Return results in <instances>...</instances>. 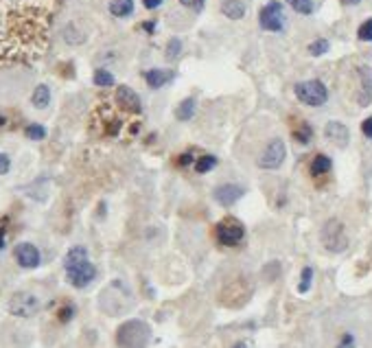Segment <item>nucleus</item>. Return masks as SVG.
I'll use <instances>...</instances> for the list:
<instances>
[{
    "mask_svg": "<svg viewBox=\"0 0 372 348\" xmlns=\"http://www.w3.org/2000/svg\"><path fill=\"white\" fill-rule=\"evenodd\" d=\"M215 239H217V244L223 246V248H234V246H239L241 241L245 239V228H243V223H241L239 219H234V217L221 219V221L215 226Z\"/></svg>",
    "mask_w": 372,
    "mask_h": 348,
    "instance_id": "nucleus-4",
    "label": "nucleus"
},
{
    "mask_svg": "<svg viewBox=\"0 0 372 348\" xmlns=\"http://www.w3.org/2000/svg\"><path fill=\"white\" fill-rule=\"evenodd\" d=\"M259 24L265 31L272 33H280L285 29V11H282V5L278 0H270L259 13Z\"/></svg>",
    "mask_w": 372,
    "mask_h": 348,
    "instance_id": "nucleus-7",
    "label": "nucleus"
},
{
    "mask_svg": "<svg viewBox=\"0 0 372 348\" xmlns=\"http://www.w3.org/2000/svg\"><path fill=\"white\" fill-rule=\"evenodd\" d=\"M114 84V74L112 72H108V70H95V86H99V88H108V86H112Z\"/></svg>",
    "mask_w": 372,
    "mask_h": 348,
    "instance_id": "nucleus-26",
    "label": "nucleus"
},
{
    "mask_svg": "<svg viewBox=\"0 0 372 348\" xmlns=\"http://www.w3.org/2000/svg\"><path fill=\"white\" fill-rule=\"evenodd\" d=\"M359 81H362V95H359V105H370L372 101V68L370 66H359Z\"/></svg>",
    "mask_w": 372,
    "mask_h": 348,
    "instance_id": "nucleus-15",
    "label": "nucleus"
},
{
    "mask_svg": "<svg viewBox=\"0 0 372 348\" xmlns=\"http://www.w3.org/2000/svg\"><path fill=\"white\" fill-rule=\"evenodd\" d=\"M152 342V329L143 320H127L116 331V344L121 348H147Z\"/></svg>",
    "mask_w": 372,
    "mask_h": 348,
    "instance_id": "nucleus-3",
    "label": "nucleus"
},
{
    "mask_svg": "<svg viewBox=\"0 0 372 348\" xmlns=\"http://www.w3.org/2000/svg\"><path fill=\"white\" fill-rule=\"evenodd\" d=\"M311 139H314V129H311L307 123H305V125H300L298 129H293V141H298L300 145H309V143H311Z\"/></svg>",
    "mask_w": 372,
    "mask_h": 348,
    "instance_id": "nucleus-23",
    "label": "nucleus"
},
{
    "mask_svg": "<svg viewBox=\"0 0 372 348\" xmlns=\"http://www.w3.org/2000/svg\"><path fill=\"white\" fill-rule=\"evenodd\" d=\"M154 26H156V22L152 20V22H145L143 24V29H145V31H149V33H154Z\"/></svg>",
    "mask_w": 372,
    "mask_h": 348,
    "instance_id": "nucleus-39",
    "label": "nucleus"
},
{
    "mask_svg": "<svg viewBox=\"0 0 372 348\" xmlns=\"http://www.w3.org/2000/svg\"><path fill=\"white\" fill-rule=\"evenodd\" d=\"M331 166H333V162H331V158H329V156L318 154L314 160H311L309 173H311V177L320 180V177H324V175H329V173H331Z\"/></svg>",
    "mask_w": 372,
    "mask_h": 348,
    "instance_id": "nucleus-17",
    "label": "nucleus"
},
{
    "mask_svg": "<svg viewBox=\"0 0 372 348\" xmlns=\"http://www.w3.org/2000/svg\"><path fill=\"white\" fill-rule=\"evenodd\" d=\"M217 166V158L211 156V154H204L195 160V171L197 173H208V171H213Z\"/></svg>",
    "mask_w": 372,
    "mask_h": 348,
    "instance_id": "nucleus-22",
    "label": "nucleus"
},
{
    "mask_svg": "<svg viewBox=\"0 0 372 348\" xmlns=\"http://www.w3.org/2000/svg\"><path fill=\"white\" fill-rule=\"evenodd\" d=\"M40 300L29 292H18L9 300V313L16 317H31L40 311Z\"/></svg>",
    "mask_w": 372,
    "mask_h": 348,
    "instance_id": "nucleus-10",
    "label": "nucleus"
},
{
    "mask_svg": "<svg viewBox=\"0 0 372 348\" xmlns=\"http://www.w3.org/2000/svg\"><path fill=\"white\" fill-rule=\"evenodd\" d=\"M293 93H296L298 101L305 103V105H311V108H320V105H324L326 101H329V90H326V86L318 79L296 84Z\"/></svg>",
    "mask_w": 372,
    "mask_h": 348,
    "instance_id": "nucleus-5",
    "label": "nucleus"
},
{
    "mask_svg": "<svg viewBox=\"0 0 372 348\" xmlns=\"http://www.w3.org/2000/svg\"><path fill=\"white\" fill-rule=\"evenodd\" d=\"M7 228H9V217H0V250L5 248V241H7Z\"/></svg>",
    "mask_w": 372,
    "mask_h": 348,
    "instance_id": "nucleus-32",
    "label": "nucleus"
},
{
    "mask_svg": "<svg viewBox=\"0 0 372 348\" xmlns=\"http://www.w3.org/2000/svg\"><path fill=\"white\" fill-rule=\"evenodd\" d=\"M134 11V0H112L110 13L114 18H127Z\"/></svg>",
    "mask_w": 372,
    "mask_h": 348,
    "instance_id": "nucleus-21",
    "label": "nucleus"
},
{
    "mask_svg": "<svg viewBox=\"0 0 372 348\" xmlns=\"http://www.w3.org/2000/svg\"><path fill=\"white\" fill-rule=\"evenodd\" d=\"M191 154H188V151H186V154L184 156H180V158H177V166H188L191 164Z\"/></svg>",
    "mask_w": 372,
    "mask_h": 348,
    "instance_id": "nucleus-37",
    "label": "nucleus"
},
{
    "mask_svg": "<svg viewBox=\"0 0 372 348\" xmlns=\"http://www.w3.org/2000/svg\"><path fill=\"white\" fill-rule=\"evenodd\" d=\"M322 244L329 252H344L348 248V237L344 223L339 219H329L322 228Z\"/></svg>",
    "mask_w": 372,
    "mask_h": 348,
    "instance_id": "nucleus-6",
    "label": "nucleus"
},
{
    "mask_svg": "<svg viewBox=\"0 0 372 348\" xmlns=\"http://www.w3.org/2000/svg\"><path fill=\"white\" fill-rule=\"evenodd\" d=\"M287 5L298 11V13H302V16H309V13H314V3L311 0H287Z\"/></svg>",
    "mask_w": 372,
    "mask_h": 348,
    "instance_id": "nucleus-25",
    "label": "nucleus"
},
{
    "mask_svg": "<svg viewBox=\"0 0 372 348\" xmlns=\"http://www.w3.org/2000/svg\"><path fill=\"white\" fill-rule=\"evenodd\" d=\"M287 158V147L285 143H282L280 139H274L267 143V147L263 149V154L259 158V166L261 169H270V171H276L282 166V162H285Z\"/></svg>",
    "mask_w": 372,
    "mask_h": 348,
    "instance_id": "nucleus-8",
    "label": "nucleus"
},
{
    "mask_svg": "<svg viewBox=\"0 0 372 348\" xmlns=\"http://www.w3.org/2000/svg\"><path fill=\"white\" fill-rule=\"evenodd\" d=\"M26 136H29L31 141H42L44 136H47V129H44L42 125H38V123H33V125L26 127Z\"/></svg>",
    "mask_w": 372,
    "mask_h": 348,
    "instance_id": "nucleus-30",
    "label": "nucleus"
},
{
    "mask_svg": "<svg viewBox=\"0 0 372 348\" xmlns=\"http://www.w3.org/2000/svg\"><path fill=\"white\" fill-rule=\"evenodd\" d=\"M311 280H314V269L305 267V269H302V276H300V285H298V292L307 294V292L311 290Z\"/></svg>",
    "mask_w": 372,
    "mask_h": 348,
    "instance_id": "nucleus-27",
    "label": "nucleus"
},
{
    "mask_svg": "<svg viewBox=\"0 0 372 348\" xmlns=\"http://www.w3.org/2000/svg\"><path fill=\"white\" fill-rule=\"evenodd\" d=\"M64 269L68 283L77 290H83L97 278V267L90 263V256H88V250L83 246H74L68 250V254L64 256Z\"/></svg>",
    "mask_w": 372,
    "mask_h": 348,
    "instance_id": "nucleus-2",
    "label": "nucleus"
},
{
    "mask_svg": "<svg viewBox=\"0 0 372 348\" xmlns=\"http://www.w3.org/2000/svg\"><path fill=\"white\" fill-rule=\"evenodd\" d=\"M9 169H11V160H9V156L0 154V175L9 173Z\"/></svg>",
    "mask_w": 372,
    "mask_h": 348,
    "instance_id": "nucleus-34",
    "label": "nucleus"
},
{
    "mask_svg": "<svg viewBox=\"0 0 372 348\" xmlns=\"http://www.w3.org/2000/svg\"><path fill=\"white\" fill-rule=\"evenodd\" d=\"M234 348H248V344H245V342H239V344H236Z\"/></svg>",
    "mask_w": 372,
    "mask_h": 348,
    "instance_id": "nucleus-41",
    "label": "nucleus"
},
{
    "mask_svg": "<svg viewBox=\"0 0 372 348\" xmlns=\"http://www.w3.org/2000/svg\"><path fill=\"white\" fill-rule=\"evenodd\" d=\"M13 254H16L18 265L24 267V269H35L42 261V254L33 244H18Z\"/></svg>",
    "mask_w": 372,
    "mask_h": 348,
    "instance_id": "nucleus-12",
    "label": "nucleus"
},
{
    "mask_svg": "<svg viewBox=\"0 0 372 348\" xmlns=\"http://www.w3.org/2000/svg\"><path fill=\"white\" fill-rule=\"evenodd\" d=\"M31 103L35 105V108H40V110L49 108V105H51V88H49V86H44V84H40V86L33 90Z\"/></svg>",
    "mask_w": 372,
    "mask_h": 348,
    "instance_id": "nucleus-19",
    "label": "nucleus"
},
{
    "mask_svg": "<svg viewBox=\"0 0 372 348\" xmlns=\"http://www.w3.org/2000/svg\"><path fill=\"white\" fill-rule=\"evenodd\" d=\"M173 77H175L173 70H162V68H154V70H147V72H145L147 86L154 88V90H158V88H162L165 84H169Z\"/></svg>",
    "mask_w": 372,
    "mask_h": 348,
    "instance_id": "nucleus-16",
    "label": "nucleus"
},
{
    "mask_svg": "<svg viewBox=\"0 0 372 348\" xmlns=\"http://www.w3.org/2000/svg\"><path fill=\"white\" fill-rule=\"evenodd\" d=\"M362 132H364L366 139H370V141H372V116H370V118H366L364 123H362Z\"/></svg>",
    "mask_w": 372,
    "mask_h": 348,
    "instance_id": "nucleus-36",
    "label": "nucleus"
},
{
    "mask_svg": "<svg viewBox=\"0 0 372 348\" xmlns=\"http://www.w3.org/2000/svg\"><path fill=\"white\" fill-rule=\"evenodd\" d=\"M355 346V338L350 335V333H346L344 338H341V342L337 344V348H353Z\"/></svg>",
    "mask_w": 372,
    "mask_h": 348,
    "instance_id": "nucleus-35",
    "label": "nucleus"
},
{
    "mask_svg": "<svg viewBox=\"0 0 372 348\" xmlns=\"http://www.w3.org/2000/svg\"><path fill=\"white\" fill-rule=\"evenodd\" d=\"M72 315H74V307L72 305H64L62 309L57 311V320L59 322H68Z\"/></svg>",
    "mask_w": 372,
    "mask_h": 348,
    "instance_id": "nucleus-31",
    "label": "nucleus"
},
{
    "mask_svg": "<svg viewBox=\"0 0 372 348\" xmlns=\"http://www.w3.org/2000/svg\"><path fill=\"white\" fill-rule=\"evenodd\" d=\"M357 38L362 42H372V18L366 20L359 29H357Z\"/></svg>",
    "mask_w": 372,
    "mask_h": 348,
    "instance_id": "nucleus-29",
    "label": "nucleus"
},
{
    "mask_svg": "<svg viewBox=\"0 0 372 348\" xmlns=\"http://www.w3.org/2000/svg\"><path fill=\"white\" fill-rule=\"evenodd\" d=\"M195 108H197V103L193 97L184 99L180 105H177V110H175V118L177 120H191L193 116H195Z\"/></svg>",
    "mask_w": 372,
    "mask_h": 348,
    "instance_id": "nucleus-20",
    "label": "nucleus"
},
{
    "mask_svg": "<svg viewBox=\"0 0 372 348\" xmlns=\"http://www.w3.org/2000/svg\"><path fill=\"white\" fill-rule=\"evenodd\" d=\"M324 136L329 139L333 145L337 147H346L350 141V132L344 123H339V120H331V123H326L324 127Z\"/></svg>",
    "mask_w": 372,
    "mask_h": 348,
    "instance_id": "nucleus-13",
    "label": "nucleus"
},
{
    "mask_svg": "<svg viewBox=\"0 0 372 348\" xmlns=\"http://www.w3.org/2000/svg\"><path fill=\"white\" fill-rule=\"evenodd\" d=\"M180 3H182L184 7L193 9V11H202V9H204V3H206V0H180Z\"/></svg>",
    "mask_w": 372,
    "mask_h": 348,
    "instance_id": "nucleus-33",
    "label": "nucleus"
},
{
    "mask_svg": "<svg viewBox=\"0 0 372 348\" xmlns=\"http://www.w3.org/2000/svg\"><path fill=\"white\" fill-rule=\"evenodd\" d=\"M243 195H245V189L236 184H221L215 189V200L221 206H232L234 202H239Z\"/></svg>",
    "mask_w": 372,
    "mask_h": 348,
    "instance_id": "nucleus-14",
    "label": "nucleus"
},
{
    "mask_svg": "<svg viewBox=\"0 0 372 348\" xmlns=\"http://www.w3.org/2000/svg\"><path fill=\"white\" fill-rule=\"evenodd\" d=\"M250 296H252V287L245 283V278H236L221 292V302L226 307H243L250 300Z\"/></svg>",
    "mask_w": 372,
    "mask_h": 348,
    "instance_id": "nucleus-9",
    "label": "nucleus"
},
{
    "mask_svg": "<svg viewBox=\"0 0 372 348\" xmlns=\"http://www.w3.org/2000/svg\"><path fill=\"white\" fill-rule=\"evenodd\" d=\"M329 49H331V44H329V40H324V38L314 40V42L309 44V53L314 55V57H320L324 53H329Z\"/></svg>",
    "mask_w": 372,
    "mask_h": 348,
    "instance_id": "nucleus-24",
    "label": "nucleus"
},
{
    "mask_svg": "<svg viewBox=\"0 0 372 348\" xmlns=\"http://www.w3.org/2000/svg\"><path fill=\"white\" fill-rule=\"evenodd\" d=\"M114 103H116L121 110L131 112V114H140V112H143V103H140L138 95L134 93L129 86H118V88H116Z\"/></svg>",
    "mask_w": 372,
    "mask_h": 348,
    "instance_id": "nucleus-11",
    "label": "nucleus"
},
{
    "mask_svg": "<svg viewBox=\"0 0 372 348\" xmlns=\"http://www.w3.org/2000/svg\"><path fill=\"white\" fill-rule=\"evenodd\" d=\"M357 3H362V0H341V5H346V7H350V5H357Z\"/></svg>",
    "mask_w": 372,
    "mask_h": 348,
    "instance_id": "nucleus-40",
    "label": "nucleus"
},
{
    "mask_svg": "<svg viewBox=\"0 0 372 348\" xmlns=\"http://www.w3.org/2000/svg\"><path fill=\"white\" fill-rule=\"evenodd\" d=\"M221 13L230 20H241L245 16V5L241 3V0H223Z\"/></svg>",
    "mask_w": 372,
    "mask_h": 348,
    "instance_id": "nucleus-18",
    "label": "nucleus"
},
{
    "mask_svg": "<svg viewBox=\"0 0 372 348\" xmlns=\"http://www.w3.org/2000/svg\"><path fill=\"white\" fill-rule=\"evenodd\" d=\"M182 53V40H177V38H171L169 44H167V57L169 59H177Z\"/></svg>",
    "mask_w": 372,
    "mask_h": 348,
    "instance_id": "nucleus-28",
    "label": "nucleus"
},
{
    "mask_svg": "<svg viewBox=\"0 0 372 348\" xmlns=\"http://www.w3.org/2000/svg\"><path fill=\"white\" fill-rule=\"evenodd\" d=\"M59 0H0V66L33 64L47 53Z\"/></svg>",
    "mask_w": 372,
    "mask_h": 348,
    "instance_id": "nucleus-1",
    "label": "nucleus"
},
{
    "mask_svg": "<svg viewBox=\"0 0 372 348\" xmlns=\"http://www.w3.org/2000/svg\"><path fill=\"white\" fill-rule=\"evenodd\" d=\"M143 5H145L147 9H158V7L162 5V0H143Z\"/></svg>",
    "mask_w": 372,
    "mask_h": 348,
    "instance_id": "nucleus-38",
    "label": "nucleus"
}]
</instances>
